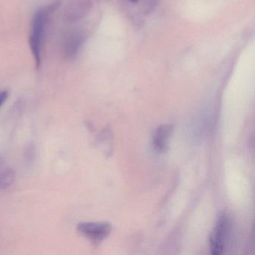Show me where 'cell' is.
Returning a JSON list of instances; mask_svg holds the SVG:
<instances>
[{"instance_id":"2","label":"cell","mask_w":255,"mask_h":255,"mask_svg":"<svg viewBox=\"0 0 255 255\" xmlns=\"http://www.w3.org/2000/svg\"><path fill=\"white\" fill-rule=\"evenodd\" d=\"M231 225L229 216L226 213L221 214L210 236V250L213 255L223 253L230 239Z\"/></svg>"},{"instance_id":"10","label":"cell","mask_w":255,"mask_h":255,"mask_svg":"<svg viewBox=\"0 0 255 255\" xmlns=\"http://www.w3.org/2000/svg\"><path fill=\"white\" fill-rule=\"evenodd\" d=\"M2 163V158L0 157V165Z\"/></svg>"},{"instance_id":"7","label":"cell","mask_w":255,"mask_h":255,"mask_svg":"<svg viewBox=\"0 0 255 255\" xmlns=\"http://www.w3.org/2000/svg\"><path fill=\"white\" fill-rule=\"evenodd\" d=\"M37 150L36 147L33 142H29L25 146L23 150V156L26 163L32 164L36 158Z\"/></svg>"},{"instance_id":"5","label":"cell","mask_w":255,"mask_h":255,"mask_svg":"<svg viewBox=\"0 0 255 255\" xmlns=\"http://www.w3.org/2000/svg\"><path fill=\"white\" fill-rule=\"evenodd\" d=\"M83 37L80 33H73L68 37L65 43V56L73 58L76 56L83 44Z\"/></svg>"},{"instance_id":"8","label":"cell","mask_w":255,"mask_h":255,"mask_svg":"<svg viewBox=\"0 0 255 255\" xmlns=\"http://www.w3.org/2000/svg\"><path fill=\"white\" fill-rule=\"evenodd\" d=\"M8 97V92L6 91L0 92V107H2V104L5 102Z\"/></svg>"},{"instance_id":"6","label":"cell","mask_w":255,"mask_h":255,"mask_svg":"<svg viewBox=\"0 0 255 255\" xmlns=\"http://www.w3.org/2000/svg\"><path fill=\"white\" fill-rule=\"evenodd\" d=\"M16 180V171L14 168H8L0 173V190L9 189Z\"/></svg>"},{"instance_id":"4","label":"cell","mask_w":255,"mask_h":255,"mask_svg":"<svg viewBox=\"0 0 255 255\" xmlns=\"http://www.w3.org/2000/svg\"><path fill=\"white\" fill-rule=\"evenodd\" d=\"M173 129V125H162L153 132L152 143L156 151L164 152L168 148V140L172 134Z\"/></svg>"},{"instance_id":"3","label":"cell","mask_w":255,"mask_h":255,"mask_svg":"<svg viewBox=\"0 0 255 255\" xmlns=\"http://www.w3.org/2000/svg\"><path fill=\"white\" fill-rule=\"evenodd\" d=\"M77 231L95 244L105 240L112 231V225L108 222H86L77 225Z\"/></svg>"},{"instance_id":"1","label":"cell","mask_w":255,"mask_h":255,"mask_svg":"<svg viewBox=\"0 0 255 255\" xmlns=\"http://www.w3.org/2000/svg\"><path fill=\"white\" fill-rule=\"evenodd\" d=\"M59 6L58 3L43 7L37 11L32 20V29L29 36V45L35 59V66L40 68L41 63V54L44 44L46 28L51 14Z\"/></svg>"},{"instance_id":"9","label":"cell","mask_w":255,"mask_h":255,"mask_svg":"<svg viewBox=\"0 0 255 255\" xmlns=\"http://www.w3.org/2000/svg\"><path fill=\"white\" fill-rule=\"evenodd\" d=\"M131 2H137V1H138V0H130Z\"/></svg>"}]
</instances>
